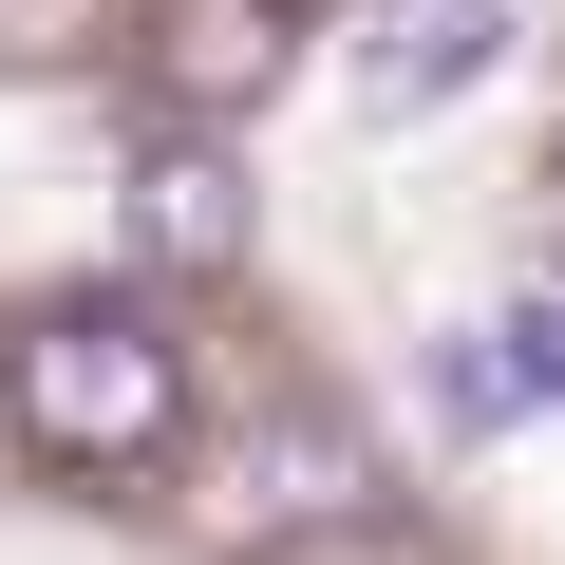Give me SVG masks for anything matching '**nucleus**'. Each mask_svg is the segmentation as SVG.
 Wrapping results in <instances>:
<instances>
[{"label":"nucleus","mask_w":565,"mask_h":565,"mask_svg":"<svg viewBox=\"0 0 565 565\" xmlns=\"http://www.w3.org/2000/svg\"><path fill=\"white\" fill-rule=\"evenodd\" d=\"M0 415H20L39 471H151L189 434V359H170L151 302H39L0 340Z\"/></svg>","instance_id":"f257e3e1"},{"label":"nucleus","mask_w":565,"mask_h":565,"mask_svg":"<svg viewBox=\"0 0 565 565\" xmlns=\"http://www.w3.org/2000/svg\"><path fill=\"white\" fill-rule=\"evenodd\" d=\"M546 359H565V340H546V302H490V321L452 340V377H434V415H452V434H509V415L546 396Z\"/></svg>","instance_id":"39448f33"},{"label":"nucleus","mask_w":565,"mask_h":565,"mask_svg":"<svg viewBox=\"0 0 565 565\" xmlns=\"http://www.w3.org/2000/svg\"><path fill=\"white\" fill-rule=\"evenodd\" d=\"M132 76H151L170 132H226V114H264L282 76H302V0H151Z\"/></svg>","instance_id":"f03ea898"},{"label":"nucleus","mask_w":565,"mask_h":565,"mask_svg":"<svg viewBox=\"0 0 565 565\" xmlns=\"http://www.w3.org/2000/svg\"><path fill=\"white\" fill-rule=\"evenodd\" d=\"M132 245H151L170 282L245 264V170H226V132H151V170H132Z\"/></svg>","instance_id":"20e7f679"},{"label":"nucleus","mask_w":565,"mask_h":565,"mask_svg":"<svg viewBox=\"0 0 565 565\" xmlns=\"http://www.w3.org/2000/svg\"><path fill=\"white\" fill-rule=\"evenodd\" d=\"M490 76H509V0H359V39H340V95L377 132H415V114H452Z\"/></svg>","instance_id":"7ed1b4c3"}]
</instances>
